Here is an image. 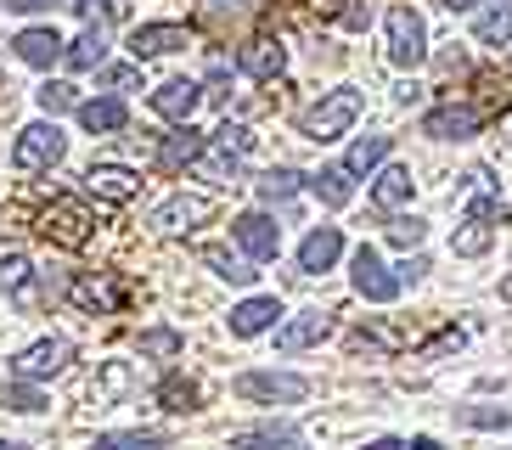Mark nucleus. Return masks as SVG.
Returning a JSON list of instances; mask_svg holds the SVG:
<instances>
[{
    "label": "nucleus",
    "instance_id": "obj_1",
    "mask_svg": "<svg viewBox=\"0 0 512 450\" xmlns=\"http://www.w3.org/2000/svg\"><path fill=\"white\" fill-rule=\"evenodd\" d=\"M355 119H361V90H332V96H321L299 119V135H310V141H338Z\"/></svg>",
    "mask_w": 512,
    "mask_h": 450
},
{
    "label": "nucleus",
    "instance_id": "obj_2",
    "mask_svg": "<svg viewBox=\"0 0 512 450\" xmlns=\"http://www.w3.org/2000/svg\"><path fill=\"white\" fill-rule=\"evenodd\" d=\"M349 282H355V293H361V299H372V304H394V299H400V270L383 265L372 242H361V248H355V259H349Z\"/></svg>",
    "mask_w": 512,
    "mask_h": 450
},
{
    "label": "nucleus",
    "instance_id": "obj_3",
    "mask_svg": "<svg viewBox=\"0 0 512 450\" xmlns=\"http://www.w3.org/2000/svg\"><path fill=\"white\" fill-rule=\"evenodd\" d=\"M91 209L79 203V197H57L46 214H40V237L57 242V248H85L91 242Z\"/></svg>",
    "mask_w": 512,
    "mask_h": 450
},
{
    "label": "nucleus",
    "instance_id": "obj_4",
    "mask_svg": "<svg viewBox=\"0 0 512 450\" xmlns=\"http://www.w3.org/2000/svg\"><path fill=\"white\" fill-rule=\"evenodd\" d=\"M68 141H62L57 124H29V130H17V147H12V164L23 175H40V169H57Z\"/></svg>",
    "mask_w": 512,
    "mask_h": 450
},
{
    "label": "nucleus",
    "instance_id": "obj_5",
    "mask_svg": "<svg viewBox=\"0 0 512 450\" xmlns=\"http://www.w3.org/2000/svg\"><path fill=\"white\" fill-rule=\"evenodd\" d=\"M428 57V29L411 6H389V62L394 68H422Z\"/></svg>",
    "mask_w": 512,
    "mask_h": 450
},
{
    "label": "nucleus",
    "instance_id": "obj_6",
    "mask_svg": "<svg viewBox=\"0 0 512 450\" xmlns=\"http://www.w3.org/2000/svg\"><path fill=\"white\" fill-rule=\"evenodd\" d=\"M237 394L242 400H259V405H299L304 394H310V383L293 377V372H242Z\"/></svg>",
    "mask_w": 512,
    "mask_h": 450
},
{
    "label": "nucleus",
    "instance_id": "obj_7",
    "mask_svg": "<svg viewBox=\"0 0 512 450\" xmlns=\"http://www.w3.org/2000/svg\"><path fill=\"white\" fill-rule=\"evenodd\" d=\"M68 360H74V344H68V338H40V344H29V349L12 355V377L40 383V377H57Z\"/></svg>",
    "mask_w": 512,
    "mask_h": 450
},
{
    "label": "nucleus",
    "instance_id": "obj_8",
    "mask_svg": "<svg viewBox=\"0 0 512 450\" xmlns=\"http://www.w3.org/2000/svg\"><path fill=\"white\" fill-rule=\"evenodd\" d=\"M484 113L467 102H445L434 113H422V135H434V141H467V135H479Z\"/></svg>",
    "mask_w": 512,
    "mask_h": 450
},
{
    "label": "nucleus",
    "instance_id": "obj_9",
    "mask_svg": "<svg viewBox=\"0 0 512 450\" xmlns=\"http://www.w3.org/2000/svg\"><path fill=\"white\" fill-rule=\"evenodd\" d=\"M231 237H237V248L248 259H276V248H282V225H276L271 214H237V220H231Z\"/></svg>",
    "mask_w": 512,
    "mask_h": 450
},
{
    "label": "nucleus",
    "instance_id": "obj_10",
    "mask_svg": "<svg viewBox=\"0 0 512 450\" xmlns=\"http://www.w3.org/2000/svg\"><path fill=\"white\" fill-rule=\"evenodd\" d=\"M321 338H332L327 310H304V315H293V321L276 327V349H282V355H304V349H316Z\"/></svg>",
    "mask_w": 512,
    "mask_h": 450
},
{
    "label": "nucleus",
    "instance_id": "obj_11",
    "mask_svg": "<svg viewBox=\"0 0 512 450\" xmlns=\"http://www.w3.org/2000/svg\"><path fill=\"white\" fill-rule=\"evenodd\" d=\"M197 102H203V85H197V79H169V85L152 90V113L169 119V124H192Z\"/></svg>",
    "mask_w": 512,
    "mask_h": 450
},
{
    "label": "nucleus",
    "instance_id": "obj_12",
    "mask_svg": "<svg viewBox=\"0 0 512 450\" xmlns=\"http://www.w3.org/2000/svg\"><path fill=\"white\" fill-rule=\"evenodd\" d=\"M181 45H192V29H186V23H141V29L130 34V51H136V62L169 57V51H181Z\"/></svg>",
    "mask_w": 512,
    "mask_h": 450
},
{
    "label": "nucleus",
    "instance_id": "obj_13",
    "mask_svg": "<svg viewBox=\"0 0 512 450\" xmlns=\"http://www.w3.org/2000/svg\"><path fill=\"white\" fill-rule=\"evenodd\" d=\"M338 254H344V231H338V225H316V231L299 242V270L304 276H321V270L338 265Z\"/></svg>",
    "mask_w": 512,
    "mask_h": 450
},
{
    "label": "nucleus",
    "instance_id": "obj_14",
    "mask_svg": "<svg viewBox=\"0 0 512 450\" xmlns=\"http://www.w3.org/2000/svg\"><path fill=\"white\" fill-rule=\"evenodd\" d=\"M12 51L23 62H29V68H51V62H68V40H62L57 29H23L12 40Z\"/></svg>",
    "mask_w": 512,
    "mask_h": 450
},
{
    "label": "nucleus",
    "instance_id": "obj_15",
    "mask_svg": "<svg viewBox=\"0 0 512 450\" xmlns=\"http://www.w3.org/2000/svg\"><path fill=\"white\" fill-rule=\"evenodd\" d=\"M237 68L248 79H282L287 74V45H276V40H248L237 51Z\"/></svg>",
    "mask_w": 512,
    "mask_h": 450
},
{
    "label": "nucleus",
    "instance_id": "obj_16",
    "mask_svg": "<svg viewBox=\"0 0 512 450\" xmlns=\"http://www.w3.org/2000/svg\"><path fill=\"white\" fill-rule=\"evenodd\" d=\"M0 299H17L23 310L40 304V287H34V265L23 254H0Z\"/></svg>",
    "mask_w": 512,
    "mask_h": 450
},
{
    "label": "nucleus",
    "instance_id": "obj_17",
    "mask_svg": "<svg viewBox=\"0 0 512 450\" xmlns=\"http://www.w3.org/2000/svg\"><path fill=\"white\" fill-rule=\"evenodd\" d=\"M85 186H91L102 203H130V197L141 192V175L136 169H124V164H96L91 175H85Z\"/></svg>",
    "mask_w": 512,
    "mask_h": 450
},
{
    "label": "nucleus",
    "instance_id": "obj_18",
    "mask_svg": "<svg viewBox=\"0 0 512 450\" xmlns=\"http://www.w3.org/2000/svg\"><path fill=\"white\" fill-rule=\"evenodd\" d=\"M276 315H282V304L271 299V293H259V299H242L237 310H231V338H259V332L276 327Z\"/></svg>",
    "mask_w": 512,
    "mask_h": 450
},
{
    "label": "nucleus",
    "instance_id": "obj_19",
    "mask_svg": "<svg viewBox=\"0 0 512 450\" xmlns=\"http://www.w3.org/2000/svg\"><path fill=\"white\" fill-rule=\"evenodd\" d=\"M242 158L248 152H237V147H226V141H209L203 147V158H197V180H214V186H231V180H242Z\"/></svg>",
    "mask_w": 512,
    "mask_h": 450
},
{
    "label": "nucleus",
    "instance_id": "obj_20",
    "mask_svg": "<svg viewBox=\"0 0 512 450\" xmlns=\"http://www.w3.org/2000/svg\"><path fill=\"white\" fill-rule=\"evenodd\" d=\"M197 220H209V203H203V197H186V192L152 209V231H186V225H197Z\"/></svg>",
    "mask_w": 512,
    "mask_h": 450
},
{
    "label": "nucleus",
    "instance_id": "obj_21",
    "mask_svg": "<svg viewBox=\"0 0 512 450\" xmlns=\"http://www.w3.org/2000/svg\"><path fill=\"white\" fill-rule=\"evenodd\" d=\"M68 299H74L79 310H119L130 293H124L119 282H102V276H79V282H68Z\"/></svg>",
    "mask_w": 512,
    "mask_h": 450
},
{
    "label": "nucleus",
    "instance_id": "obj_22",
    "mask_svg": "<svg viewBox=\"0 0 512 450\" xmlns=\"http://www.w3.org/2000/svg\"><path fill=\"white\" fill-rule=\"evenodd\" d=\"M79 124L91 135H113L130 124V107L119 102V96H96V102H79Z\"/></svg>",
    "mask_w": 512,
    "mask_h": 450
},
{
    "label": "nucleus",
    "instance_id": "obj_23",
    "mask_svg": "<svg viewBox=\"0 0 512 450\" xmlns=\"http://www.w3.org/2000/svg\"><path fill=\"white\" fill-rule=\"evenodd\" d=\"M203 147H209V135H197L192 124H181V130L169 135L164 147H158V169H186L203 158Z\"/></svg>",
    "mask_w": 512,
    "mask_h": 450
},
{
    "label": "nucleus",
    "instance_id": "obj_24",
    "mask_svg": "<svg viewBox=\"0 0 512 450\" xmlns=\"http://www.w3.org/2000/svg\"><path fill=\"white\" fill-rule=\"evenodd\" d=\"M304 186L327 203V209H344L349 197H355V186H349V169L344 164H327V169H316V175H304Z\"/></svg>",
    "mask_w": 512,
    "mask_h": 450
},
{
    "label": "nucleus",
    "instance_id": "obj_25",
    "mask_svg": "<svg viewBox=\"0 0 512 450\" xmlns=\"http://www.w3.org/2000/svg\"><path fill=\"white\" fill-rule=\"evenodd\" d=\"M411 192H417L411 169L406 164H389L383 175H377V186H372V203H377V209H400V203H411Z\"/></svg>",
    "mask_w": 512,
    "mask_h": 450
},
{
    "label": "nucleus",
    "instance_id": "obj_26",
    "mask_svg": "<svg viewBox=\"0 0 512 450\" xmlns=\"http://www.w3.org/2000/svg\"><path fill=\"white\" fill-rule=\"evenodd\" d=\"M226 450H299V434H293V428L265 422V428H242V434H231Z\"/></svg>",
    "mask_w": 512,
    "mask_h": 450
},
{
    "label": "nucleus",
    "instance_id": "obj_27",
    "mask_svg": "<svg viewBox=\"0 0 512 450\" xmlns=\"http://www.w3.org/2000/svg\"><path fill=\"white\" fill-rule=\"evenodd\" d=\"M473 40L479 45H512V6H490V12L473 17Z\"/></svg>",
    "mask_w": 512,
    "mask_h": 450
},
{
    "label": "nucleus",
    "instance_id": "obj_28",
    "mask_svg": "<svg viewBox=\"0 0 512 450\" xmlns=\"http://www.w3.org/2000/svg\"><path fill=\"white\" fill-rule=\"evenodd\" d=\"M389 135H361V141H355V147H349V158H344V169L349 175H372L377 164H383V158H389Z\"/></svg>",
    "mask_w": 512,
    "mask_h": 450
},
{
    "label": "nucleus",
    "instance_id": "obj_29",
    "mask_svg": "<svg viewBox=\"0 0 512 450\" xmlns=\"http://www.w3.org/2000/svg\"><path fill=\"white\" fill-rule=\"evenodd\" d=\"M197 259H203L214 276H226V282H237V287L254 282V265H248V259H237V254H226V248H197Z\"/></svg>",
    "mask_w": 512,
    "mask_h": 450
},
{
    "label": "nucleus",
    "instance_id": "obj_30",
    "mask_svg": "<svg viewBox=\"0 0 512 450\" xmlns=\"http://www.w3.org/2000/svg\"><path fill=\"white\" fill-rule=\"evenodd\" d=\"M197 400H203L197 383H192V377H181V372H169L164 383H158V405H164V411H197Z\"/></svg>",
    "mask_w": 512,
    "mask_h": 450
},
{
    "label": "nucleus",
    "instance_id": "obj_31",
    "mask_svg": "<svg viewBox=\"0 0 512 450\" xmlns=\"http://www.w3.org/2000/svg\"><path fill=\"white\" fill-rule=\"evenodd\" d=\"M107 57V34L102 29H85L74 45H68V68H102Z\"/></svg>",
    "mask_w": 512,
    "mask_h": 450
},
{
    "label": "nucleus",
    "instance_id": "obj_32",
    "mask_svg": "<svg viewBox=\"0 0 512 450\" xmlns=\"http://www.w3.org/2000/svg\"><path fill=\"white\" fill-rule=\"evenodd\" d=\"M186 349V338L175 327H147L141 332V355H152V360H175Z\"/></svg>",
    "mask_w": 512,
    "mask_h": 450
},
{
    "label": "nucleus",
    "instance_id": "obj_33",
    "mask_svg": "<svg viewBox=\"0 0 512 450\" xmlns=\"http://www.w3.org/2000/svg\"><path fill=\"white\" fill-rule=\"evenodd\" d=\"M490 242H496V225H490V220H473V214H467V231H456V237H451V248H456V254H467V259H473V254H484Z\"/></svg>",
    "mask_w": 512,
    "mask_h": 450
},
{
    "label": "nucleus",
    "instance_id": "obj_34",
    "mask_svg": "<svg viewBox=\"0 0 512 450\" xmlns=\"http://www.w3.org/2000/svg\"><path fill=\"white\" fill-rule=\"evenodd\" d=\"M0 411H46V394L17 377V383H6V389H0Z\"/></svg>",
    "mask_w": 512,
    "mask_h": 450
},
{
    "label": "nucleus",
    "instance_id": "obj_35",
    "mask_svg": "<svg viewBox=\"0 0 512 450\" xmlns=\"http://www.w3.org/2000/svg\"><path fill=\"white\" fill-rule=\"evenodd\" d=\"M34 102L46 107L51 119H57V113H68V107H79V90L74 85H62V79H46V85L34 90Z\"/></svg>",
    "mask_w": 512,
    "mask_h": 450
},
{
    "label": "nucleus",
    "instance_id": "obj_36",
    "mask_svg": "<svg viewBox=\"0 0 512 450\" xmlns=\"http://www.w3.org/2000/svg\"><path fill=\"white\" fill-rule=\"evenodd\" d=\"M91 450H169L164 434H96Z\"/></svg>",
    "mask_w": 512,
    "mask_h": 450
},
{
    "label": "nucleus",
    "instance_id": "obj_37",
    "mask_svg": "<svg viewBox=\"0 0 512 450\" xmlns=\"http://www.w3.org/2000/svg\"><path fill=\"white\" fill-rule=\"evenodd\" d=\"M467 428H512V405H462Z\"/></svg>",
    "mask_w": 512,
    "mask_h": 450
},
{
    "label": "nucleus",
    "instance_id": "obj_38",
    "mask_svg": "<svg viewBox=\"0 0 512 450\" xmlns=\"http://www.w3.org/2000/svg\"><path fill=\"white\" fill-rule=\"evenodd\" d=\"M299 169H265V180H259V192L271 197V203H287V197L299 192Z\"/></svg>",
    "mask_w": 512,
    "mask_h": 450
},
{
    "label": "nucleus",
    "instance_id": "obj_39",
    "mask_svg": "<svg viewBox=\"0 0 512 450\" xmlns=\"http://www.w3.org/2000/svg\"><path fill=\"white\" fill-rule=\"evenodd\" d=\"M422 237H428V220H417V214H400V220H389V242H394V248H406V254H411Z\"/></svg>",
    "mask_w": 512,
    "mask_h": 450
},
{
    "label": "nucleus",
    "instance_id": "obj_40",
    "mask_svg": "<svg viewBox=\"0 0 512 450\" xmlns=\"http://www.w3.org/2000/svg\"><path fill=\"white\" fill-rule=\"evenodd\" d=\"M74 12L85 17V29H113V17H119V6L113 0H74Z\"/></svg>",
    "mask_w": 512,
    "mask_h": 450
},
{
    "label": "nucleus",
    "instance_id": "obj_41",
    "mask_svg": "<svg viewBox=\"0 0 512 450\" xmlns=\"http://www.w3.org/2000/svg\"><path fill=\"white\" fill-rule=\"evenodd\" d=\"M102 85L107 90H136L141 85V62H119V68H107Z\"/></svg>",
    "mask_w": 512,
    "mask_h": 450
},
{
    "label": "nucleus",
    "instance_id": "obj_42",
    "mask_svg": "<svg viewBox=\"0 0 512 450\" xmlns=\"http://www.w3.org/2000/svg\"><path fill=\"white\" fill-rule=\"evenodd\" d=\"M214 141H226V147H237V152H254V130H248V124H220Z\"/></svg>",
    "mask_w": 512,
    "mask_h": 450
},
{
    "label": "nucleus",
    "instance_id": "obj_43",
    "mask_svg": "<svg viewBox=\"0 0 512 450\" xmlns=\"http://www.w3.org/2000/svg\"><path fill=\"white\" fill-rule=\"evenodd\" d=\"M467 214H473V220H490V225H507V209H501L496 197H473V203H467Z\"/></svg>",
    "mask_w": 512,
    "mask_h": 450
},
{
    "label": "nucleus",
    "instance_id": "obj_44",
    "mask_svg": "<svg viewBox=\"0 0 512 450\" xmlns=\"http://www.w3.org/2000/svg\"><path fill=\"white\" fill-rule=\"evenodd\" d=\"M344 23H349V29H366V23H372V6L349 0V6H344Z\"/></svg>",
    "mask_w": 512,
    "mask_h": 450
},
{
    "label": "nucleus",
    "instance_id": "obj_45",
    "mask_svg": "<svg viewBox=\"0 0 512 450\" xmlns=\"http://www.w3.org/2000/svg\"><path fill=\"white\" fill-rule=\"evenodd\" d=\"M46 6H57V0H6V12H46Z\"/></svg>",
    "mask_w": 512,
    "mask_h": 450
},
{
    "label": "nucleus",
    "instance_id": "obj_46",
    "mask_svg": "<svg viewBox=\"0 0 512 450\" xmlns=\"http://www.w3.org/2000/svg\"><path fill=\"white\" fill-rule=\"evenodd\" d=\"M422 270H428V259H406V265H400V282H417Z\"/></svg>",
    "mask_w": 512,
    "mask_h": 450
},
{
    "label": "nucleus",
    "instance_id": "obj_47",
    "mask_svg": "<svg viewBox=\"0 0 512 450\" xmlns=\"http://www.w3.org/2000/svg\"><path fill=\"white\" fill-rule=\"evenodd\" d=\"M366 450H411V445H406V439H372Z\"/></svg>",
    "mask_w": 512,
    "mask_h": 450
},
{
    "label": "nucleus",
    "instance_id": "obj_48",
    "mask_svg": "<svg viewBox=\"0 0 512 450\" xmlns=\"http://www.w3.org/2000/svg\"><path fill=\"white\" fill-rule=\"evenodd\" d=\"M439 6H445V12H473L479 0H439Z\"/></svg>",
    "mask_w": 512,
    "mask_h": 450
},
{
    "label": "nucleus",
    "instance_id": "obj_49",
    "mask_svg": "<svg viewBox=\"0 0 512 450\" xmlns=\"http://www.w3.org/2000/svg\"><path fill=\"white\" fill-rule=\"evenodd\" d=\"M411 450H445V445H439V439H428V434H417V439H411Z\"/></svg>",
    "mask_w": 512,
    "mask_h": 450
},
{
    "label": "nucleus",
    "instance_id": "obj_50",
    "mask_svg": "<svg viewBox=\"0 0 512 450\" xmlns=\"http://www.w3.org/2000/svg\"><path fill=\"white\" fill-rule=\"evenodd\" d=\"M0 450H23V445H17V439H0Z\"/></svg>",
    "mask_w": 512,
    "mask_h": 450
},
{
    "label": "nucleus",
    "instance_id": "obj_51",
    "mask_svg": "<svg viewBox=\"0 0 512 450\" xmlns=\"http://www.w3.org/2000/svg\"><path fill=\"white\" fill-rule=\"evenodd\" d=\"M501 293H507V299H512V282H507V287H501Z\"/></svg>",
    "mask_w": 512,
    "mask_h": 450
}]
</instances>
